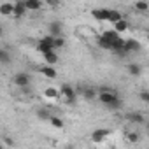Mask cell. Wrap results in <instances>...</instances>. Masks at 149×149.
<instances>
[{"mask_svg": "<svg viewBox=\"0 0 149 149\" xmlns=\"http://www.w3.org/2000/svg\"><path fill=\"white\" fill-rule=\"evenodd\" d=\"M118 98V93L112 91V90H100L98 91V100L104 104V105H109L111 102H114Z\"/></svg>", "mask_w": 149, "mask_h": 149, "instance_id": "1", "label": "cell"}, {"mask_svg": "<svg viewBox=\"0 0 149 149\" xmlns=\"http://www.w3.org/2000/svg\"><path fill=\"white\" fill-rule=\"evenodd\" d=\"M13 83L16 86H19V88H26L30 84V76H28V74H25V72H18V74H14V76H13Z\"/></svg>", "mask_w": 149, "mask_h": 149, "instance_id": "2", "label": "cell"}, {"mask_svg": "<svg viewBox=\"0 0 149 149\" xmlns=\"http://www.w3.org/2000/svg\"><path fill=\"white\" fill-rule=\"evenodd\" d=\"M60 91H61V95H63L68 102H74V98H76V91H74V88L68 86V84H63V86L60 88Z\"/></svg>", "mask_w": 149, "mask_h": 149, "instance_id": "3", "label": "cell"}, {"mask_svg": "<svg viewBox=\"0 0 149 149\" xmlns=\"http://www.w3.org/2000/svg\"><path fill=\"white\" fill-rule=\"evenodd\" d=\"M49 33L54 35V37H63V26L60 21H53L49 25Z\"/></svg>", "mask_w": 149, "mask_h": 149, "instance_id": "4", "label": "cell"}, {"mask_svg": "<svg viewBox=\"0 0 149 149\" xmlns=\"http://www.w3.org/2000/svg\"><path fill=\"white\" fill-rule=\"evenodd\" d=\"M109 133H111V132H109L107 128H98V130H95V132L91 133V139H93V142H102Z\"/></svg>", "mask_w": 149, "mask_h": 149, "instance_id": "5", "label": "cell"}, {"mask_svg": "<svg viewBox=\"0 0 149 149\" xmlns=\"http://www.w3.org/2000/svg\"><path fill=\"white\" fill-rule=\"evenodd\" d=\"M91 16L98 21H107L109 18V9H93L91 11Z\"/></svg>", "mask_w": 149, "mask_h": 149, "instance_id": "6", "label": "cell"}, {"mask_svg": "<svg viewBox=\"0 0 149 149\" xmlns=\"http://www.w3.org/2000/svg\"><path fill=\"white\" fill-rule=\"evenodd\" d=\"M26 11H28V9H26L25 0H23V2H16V4H14V18H21Z\"/></svg>", "mask_w": 149, "mask_h": 149, "instance_id": "7", "label": "cell"}, {"mask_svg": "<svg viewBox=\"0 0 149 149\" xmlns=\"http://www.w3.org/2000/svg\"><path fill=\"white\" fill-rule=\"evenodd\" d=\"M125 51L126 53H130V51H140V42H137L133 39H128L125 42Z\"/></svg>", "mask_w": 149, "mask_h": 149, "instance_id": "8", "label": "cell"}, {"mask_svg": "<svg viewBox=\"0 0 149 149\" xmlns=\"http://www.w3.org/2000/svg\"><path fill=\"white\" fill-rule=\"evenodd\" d=\"M126 119L132 121V123H135V125H142V123H146V119H144V116H142L140 112H130V114L126 116Z\"/></svg>", "mask_w": 149, "mask_h": 149, "instance_id": "9", "label": "cell"}, {"mask_svg": "<svg viewBox=\"0 0 149 149\" xmlns=\"http://www.w3.org/2000/svg\"><path fill=\"white\" fill-rule=\"evenodd\" d=\"M28 11H39L42 9V0H25Z\"/></svg>", "mask_w": 149, "mask_h": 149, "instance_id": "10", "label": "cell"}, {"mask_svg": "<svg viewBox=\"0 0 149 149\" xmlns=\"http://www.w3.org/2000/svg\"><path fill=\"white\" fill-rule=\"evenodd\" d=\"M102 35H104V37H105L107 40H111L112 44H114V42H116V40L119 39V32H118L116 28H114V30H107V32H104Z\"/></svg>", "mask_w": 149, "mask_h": 149, "instance_id": "11", "label": "cell"}, {"mask_svg": "<svg viewBox=\"0 0 149 149\" xmlns=\"http://www.w3.org/2000/svg\"><path fill=\"white\" fill-rule=\"evenodd\" d=\"M44 60H46L47 65H56V63H58V54H56V51L53 49V51H49L47 54H44Z\"/></svg>", "mask_w": 149, "mask_h": 149, "instance_id": "12", "label": "cell"}, {"mask_svg": "<svg viewBox=\"0 0 149 149\" xmlns=\"http://www.w3.org/2000/svg\"><path fill=\"white\" fill-rule=\"evenodd\" d=\"M53 49H54V47H53L51 44H47L46 40H40V42H39V46H37V51H39V53H42V54H47V53H49V51H53Z\"/></svg>", "mask_w": 149, "mask_h": 149, "instance_id": "13", "label": "cell"}, {"mask_svg": "<svg viewBox=\"0 0 149 149\" xmlns=\"http://www.w3.org/2000/svg\"><path fill=\"white\" fill-rule=\"evenodd\" d=\"M119 19H123V18H121V13L116 11V9H109V18H107V21H111V23H118Z\"/></svg>", "mask_w": 149, "mask_h": 149, "instance_id": "14", "label": "cell"}, {"mask_svg": "<svg viewBox=\"0 0 149 149\" xmlns=\"http://www.w3.org/2000/svg\"><path fill=\"white\" fill-rule=\"evenodd\" d=\"M0 13H2L4 16H9V14H14V4H2V7H0Z\"/></svg>", "mask_w": 149, "mask_h": 149, "instance_id": "15", "label": "cell"}, {"mask_svg": "<svg viewBox=\"0 0 149 149\" xmlns=\"http://www.w3.org/2000/svg\"><path fill=\"white\" fill-rule=\"evenodd\" d=\"M40 72L44 74L46 77H49V79H54V77H56V70H54L51 65H47V67H42V68H40Z\"/></svg>", "mask_w": 149, "mask_h": 149, "instance_id": "16", "label": "cell"}, {"mask_svg": "<svg viewBox=\"0 0 149 149\" xmlns=\"http://www.w3.org/2000/svg\"><path fill=\"white\" fill-rule=\"evenodd\" d=\"M128 72H130V76H140V74H142V67L139 63H130L128 65Z\"/></svg>", "mask_w": 149, "mask_h": 149, "instance_id": "17", "label": "cell"}, {"mask_svg": "<svg viewBox=\"0 0 149 149\" xmlns=\"http://www.w3.org/2000/svg\"><path fill=\"white\" fill-rule=\"evenodd\" d=\"M98 46H100V47H104V49L112 51V42H111V40H107L104 35H100V37H98Z\"/></svg>", "mask_w": 149, "mask_h": 149, "instance_id": "18", "label": "cell"}, {"mask_svg": "<svg viewBox=\"0 0 149 149\" xmlns=\"http://www.w3.org/2000/svg\"><path fill=\"white\" fill-rule=\"evenodd\" d=\"M135 9H137V13H147L149 11V4L146 2V0H139V2L135 4Z\"/></svg>", "mask_w": 149, "mask_h": 149, "instance_id": "19", "label": "cell"}, {"mask_svg": "<svg viewBox=\"0 0 149 149\" xmlns=\"http://www.w3.org/2000/svg\"><path fill=\"white\" fill-rule=\"evenodd\" d=\"M44 95H46L47 98H58V97L61 95V91H60V90H54V88H47V90L44 91Z\"/></svg>", "mask_w": 149, "mask_h": 149, "instance_id": "20", "label": "cell"}, {"mask_svg": "<svg viewBox=\"0 0 149 149\" xmlns=\"http://www.w3.org/2000/svg\"><path fill=\"white\" fill-rule=\"evenodd\" d=\"M114 28H116L119 33H121V32H126V30H128V23H126L125 19H119L118 23H114Z\"/></svg>", "mask_w": 149, "mask_h": 149, "instance_id": "21", "label": "cell"}, {"mask_svg": "<svg viewBox=\"0 0 149 149\" xmlns=\"http://www.w3.org/2000/svg\"><path fill=\"white\" fill-rule=\"evenodd\" d=\"M0 61H2V65H9L11 63V56L7 51H0Z\"/></svg>", "mask_w": 149, "mask_h": 149, "instance_id": "22", "label": "cell"}, {"mask_svg": "<svg viewBox=\"0 0 149 149\" xmlns=\"http://www.w3.org/2000/svg\"><path fill=\"white\" fill-rule=\"evenodd\" d=\"M107 109H111V111H118V109H121V100L119 98H116L114 102H111L109 105H105Z\"/></svg>", "mask_w": 149, "mask_h": 149, "instance_id": "23", "label": "cell"}, {"mask_svg": "<svg viewBox=\"0 0 149 149\" xmlns=\"http://www.w3.org/2000/svg\"><path fill=\"white\" fill-rule=\"evenodd\" d=\"M126 139L132 142V144H137L139 140H140V137H139V133H135V132H130V133H126Z\"/></svg>", "mask_w": 149, "mask_h": 149, "instance_id": "24", "label": "cell"}, {"mask_svg": "<svg viewBox=\"0 0 149 149\" xmlns=\"http://www.w3.org/2000/svg\"><path fill=\"white\" fill-rule=\"evenodd\" d=\"M84 97H86L88 100H93V98L97 97V91H95L93 88H86V90H84Z\"/></svg>", "mask_w": 149, "mask_h": 149, "instance_id": "25", "label": "cell"}, {"mask_svg": "<svg viewBox=\"0 0 149 149\" xmlns=\"http://www.w3.org/2000/svg\"><path fill=\"white\" fill-rule=\"evenodd\" d=\"M49 121H51V125L54 128H63V121L60 118H49Z\"/></svg>", "mask_w": 149, "mask_h": 149, "instance_id": "26", "label": "cell"}, {"mask_svg": "<svg viewBox=\"0 0 149 149\" xmlns=\"http://www.w3.org/2000/svg\"><path fill=\"white\" fill-rule=\"evenodd\" d=\"M65 46V40H63V37H56L54 39V49H58V47H63Z\"/></svg>", "mask_w": 149, "mask_h": 149, "instance_id": "27", "label": "cell"}, {"mask_svg": "<svg viewBox=\"0 0 149 149\" xmlns=\"http://www.w3.org/2000/svg\"><path fill=\"white\" fill-rule=\"evenodd\" d=\"M140 100H144L146 104H149V91H142L140 93Z\"/></svg>", "mask_w": 149, "mask_h": 149, "instance_id": "28", "label": "cell"}, {"mask_svg": "<svg viewBox=\"0 0 149 149\" xmlns=\"http://www.w3.org/2000/svg\"><path fill=\"white\" fill-rule=\"evenodd\" d=\"M37 116H39L40 119H49V114H47L46 111H39V112H37Z\"/></svg>", "mask_w": 149, "mask_h": 149, "instance_id": "29", "label": "cell"}, {"mask_svg": "<svg viewBox=\"0 0 149 149\" xmlns=\"http://www.w3.org/2000/svg\"><path fill=\"white\" fill-rule=\"evenodd\" d=\"M46 4H49V6H53V7H56L58 6V0H44Z\"/></svg>", "mask_w": 149, "mask_h": 149, "instance_id": "30", "label": "cell"}, {"mask_svg": "<svg viewBox=\"0 0 149 149\" xmlns=\"http://www.w3.org/2000/svg\"><path fill=\"white\" fill-rule=\"evenodd\" d=\"M146 130H147V135H149V121L146 123Z\"/></svg>", "mask_w": 149, "mask_h": 149, "instance_id": "31", "label": "cell"}]
</instances>
